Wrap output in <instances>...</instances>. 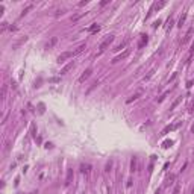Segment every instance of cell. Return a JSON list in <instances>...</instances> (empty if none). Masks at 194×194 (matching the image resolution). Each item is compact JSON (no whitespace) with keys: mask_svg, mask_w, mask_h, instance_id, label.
I'll list each match as a JSON object with an SVG mask.
<instances>
[{"mask_svg":"<svg viewBox=\"0 0 194 194\" xmlns=\"http://www.w3.org/2000/svg\"><path fill=\"white\" fill-rule=\"evenodd\" d=\"M112 41H114V35H109V36H106L105 40H103V43L99 46V49H100V52H105L111 44H112Z\"/></svg>","mask_w":194,"mask_h":194,"instance_id":"1","label":"cell"},{"mask_svg":"<svg viewBox=\"0 0 194 194\" xmlns=\"http://www.w3.org/2000/svg\"><path fill=\"white\" fill-rule=\"evenodd\" d=\"M74 56V52L71 53V52H64V53H61L59 56H58V62H59V64H62V62H65L67 59H70V58H73Z\"/></svg>","mask_w":194,"mask_h":194,"instance_id":"2","label":"cell"},{"mask_svg":"<svg viewBox=\"0 0 194 194\" xmlns=\"http://www.w3.org/2000/svg\"><path fill=\"white\" fill-rule=\"evenodd\" d=\"M193 33H194V27H190L188 30H187V33H185V36H184V40L181 41V46H185L188 41H190V38L193 36Z\"/></svg>","mask_w":194,"mask_h":194,"instance_id":"3","label":"cell"},{"mask_svg":"<svg viewBox=\"0 0 194 194\" xmlns=\"http://www.w3.org/2000/svg\"><path fill=\"white\" fill-rule=\"evenodd\" d=\"M91 73H93V68H87V70L84 71V74H82V76L79 77V84H84V82H85V81L88 79V77L91 76Z\"/></svg>","mask_w":194,"mask_h":194,"instance_id":"4","label":"cell"},{"mask_svg":"<svg viewBox=\"0 0 194 194\" xmlns=\"http://www.w3.org/2000/svg\"><path fill=\"white\" fill-rule=\"evenodd\" d=\"M127 55H129V50H126V52H123V53H120L118 56H115L114 59H112V64H115V62H118V61H121V59H124V58H127Z\"/></svg>","mask_w":194,"mask_h":194,"instance_id":"5","label":"cell"},{"mask_svg":"<svg viewBox=\"0 0 194 194\" xmlns=\"http://www.w3.org/2000/svg\"><path fill=\"white\" fill-rule=\"evenodd\" d=\"M179 124H181V123L178 121V123H174V124H170V126H167V127H165V129L162 130V133L165 135V133H168V132H171V130H174V129H176V127H179Z\"/></svg>","mask_w":194,"mask_h":194,"instance_id":"6","label":"cell"},{"mask_svg":"<svg viewBox=\"0 0 194 194\" xmlns=\"http://www.w3.org/2000/svg\"><path fill=\"white\" fill-rule=\"evenodd\" d=\"M73 176H74V174H73V170L70 168V170L67 171V178H65V185H70V184H71V181H73Z\"/></svg>","mask_w":194,"mask_h":194,"instance_id":"7","label":"cell"},{"mask_svg":"<svg viewBox=\"0 0 194 194\" xmlns=\"http://www.w3.org/2000/svg\"><path fill=\"white\" fill-rule=\"evenodd\" d=\"M137 168H138V159L137 158H132V161H130V171L132 173L137 171Z\"/></svg>","mask_w":194,"mask_h":194,"instance_id":"8","label":"cell"},{"mask_svg":"<svg viewBox=\"0 0 194 194\" xmlns=\"http://www.w3.org/2000/svg\"><path fill=\"white\" fill-rule=\"evenodd\" d=\"M81 171H82L84 174H88V173L91 171V165H90V164H81Z\"/></svg>","mask_w":194,"mask_h":194,"instance_id":"9","label":"cell"},{"mask_svg":"<svg viewBox=\"0 0 194 194\" xmlns=\"http://www.w3.org/2000/svg\"><path fill=\"white\" fill-rule=\"evenodd\" d=\"M147 41H149V38H147V35H141V41L138 43V49H143L146 44H147Z\"/></svg>","mask_w":194,"mask_h":194,"instance_id":"10","label":"cell"},{"mask_svg":"<svg viewBox=\"0 0 194 194\" xmlns=\"http://www.w3.org/2000/svg\"><path fill=\"white\" fill-rule=\"evenodd\" d=\"M71 68H73V62H68L67 65H64V67L61 68V74H65V73H68Z\"/></svg>","mask_w":194,"mask_h":194,"instance_id":"11","label":"cell"},{"mask_svg":"<svg viewBox=\"0 0 194 194\" xmlns=\"http://www.w3.org/2000/svg\"><path fill=\"white\" fill-rule=\"evenodd\" d=\"M141 94H143V91H141V90H140V91H137V93H135V94H133V96L130 97V99L127 100V103H132L133 100H137V99H140V97H141Z\"/></svg>","mask_w":194,"mask_h":194,"instance_id":"12","label":"cell"},{"mask_svg":"<svg viewBox=\"0 0 194 194\" xmlns=\"http://www.w3.org/2000/svg\"><path fill=\"white\" fill-rule=\"evenodd\" d=\"M99 30H100V26L96 24V23H93V24L88 27V32H91V33H96V32H99Z\"/></svg>","mask_w":194,"mask_h":194,"instance_id":"13","label":"cell"},{"mask_svg":"<svg viewBox=\"0 0 194 194\" xmlns=\"http://www.w3.org/2000/svg\"><path fill=\"white\" fill-rule=\"evenodd\" d=\"M164 6H165V2H159V3H155V5H153V8L150 9V14H152V12H153L155 9H156V11H159V9H161V8H164Z\"/></svg>","mask_w":194,"mask_h":194,"instance_id":"14","label":"cell"},{"mask_svg":"<svg viewBox=\"0 0 194 194\" xmlns=\"http://www.w3.org/2000/svg\"><path fill=\"white\" fill-rule=\"evenodd\" d=\"M174 179H176V174H170V176H168V179H167V187L168 185H173V182H174Z\"/></svg>","mask_w":194,"mask_h":194,"instance_id":"15","label":"cell"},{"mask_svg":"<svg viewBox=\"0 0 194 194\" xmlns=\"http://www.w3.org/2000/svg\"><path fill=\"white\" fill-rule=\"evenodd\" d=\"M185 20H187V12H184V14H182V17H181V20H179V24H178V26H179V27H182V26H184V23H185Z\"/></svg>","mask_w":194,"mask_h":194,"instance_id":"16","label":"cell"},{"mask_svg":"<svg viewBox=\"0 0 194 194\" xmlns=\"http://www.w3.org/2000/svg\"><path fill=\"white\" fill-rule=\"evenodd\" d=\"M181 102H182V97H178V99L173 102V105H171V109H174V108H176V106H178V105L181 103Z\"/></svg>","mask_w":194,"mask_h":194,"instance_id":"17","label":"cell"},{"mask_svg":"<svg viewBox=\"0 0 194 194\" xmlns=\"http://www.w3.org/2000/svg\"><path fill=\"white\" fill-rule=\"evenodd\" d=\"M126 44H127V40H124V41H123L121 44H118V46H117V47H115L114 50H121L123 47H126Z\"/></svg>","mask_w":194,"mask_h":194,"instance_id":"18","label":"cell"},{"mask_svg":"<svg viewBox=\"0 0 194 194\" xmlns=\"http://www.w3.org/2000/svg\"><path fill=\"white\" fill-rule=\"evenodd\" d=\"M171 144H173V141H171V140H167V141H164V143H162V147H164V149H168Z\"/></svg>","mask_w":194,"mask_h":194,"instance_id":"19","label":"cell"},{"mask_svg":"<svg viewBox=\"0 0 194 194\" xmlns=\"http://www.w3.org/2000/svg\"><path fill=\"white\" fill-rule=\"evenodd\" d=\"M85 50V44H82V46H79L76 49V52H74V55H77V53H81V52H84Z\"/></svg>","mask_w":194,"mask_h":194,"instance_id":"20","label":"cell"},{"mask_svg":"<svg viewBox=\"0 0 194 194\" xmlns=\"http://www.w3.org/2000/svg\"><path fill=\"white\" fill-rule=\"evenodd\" d=\"M173 24H174V21H173V20H171V18H170V20H168V21H167V26H165V29H167V30H170V29H171V26H173Z\"/></svg>","mask_w":194,"mask_h":194,"instance_id":"21","label":"cell"},{"mask_svg":"<svg viewBox=\"0 0 194 194\" xmlns=\"http://www.w3.org/2000/svg\"><path fill=\"white\" fill-rule=\"evenodd\" d=\"M30 9H32V5H30V6H27L26 9H23V12H21V17H23V15H26V14H27V11H30Z\"/></svg>","mask_w":194,"mask_h":194,"instance_id":"22","label":"cell"},{"mask_svg":"<svg viewBox=\"0 0 194 194\" xmlns=\"http://www.w3.org/2000/svg\"><path fill=\"white\" fill-rule=\"evenodd\" d=\"M179 191H181V187L176 185V187H174V190H173V194H179Z\"/></svg>","mask_w":194,"mask_h":194,"instance_id":"23","label":"cell"},{"mask_svg":"<svg viewBox=\"0 0 194 194\" xmlns=\"http://www.w3.org/2000/svg\"><path fill=\"white\" fill-rule=\"evenodd\" d=\"M55 44H56V38H53V40H52V41H50V43L47 44V47L50 49V47H52V46H55Z\"/></svg>","mask_w":194,"mask_h":194,"instance_id":"24","label":"cell"},{"mask_svg":"<svg viewBox=\"0 0 194 194\" xmlns=\"http://www.w3.org/2000/svg\"><path fill=\"white\" fill-rule=\"evenodd\" d=\"M111 167H112V162H108V164H106V171H109Z\"/></svg>","mask_w":194,"mask_h":194,"instance_id":"25","label":"cell"},{"mask_svg":"<svg viewBox=\"0 0 194 194\" xmlns=\"http://www.w3.org/2000/svg\"><path fill=\"white\" fill-rule=\"evenodd\" d=\"M165 97H167V94H162V96H161V97H159V99H158V102H162V100H164V99H165Z\"/></svg>","mask_w":194,"mask_h":194,"instance_id":"26","label":"cell"},{"mask_svg":"<svg viewBox=\"0 0 194 194\" xmlns=\"http://www.w3.org/2000/svg\"><path fill=\"white\" fill-rule=\"evenodd\" d=\"M5 94H6V87L2 88V97H5Z\"/></svg>","mask_w":194,"mask_h":194,"instance_id":"27","label":"cell"},{"mask_svg":"<svg viewBox=\"0 0 194 194\" xmlns=\"http://www.w3.org/2000/svg\"><path fill=\"white\" fill-rule=\"evenodd\" d=\"M6 27H8V23H3V24H2V32H3Z\"/></svg>","mask_w":194,"mask_h":194,"instance_id":"28","label":"cell"},{"mask_svg":"<svg viewBox=\"0 0 194 194\" xmlns=\"http://www.w3.org/2000/svg\"><path fill=\"white\" fill-rule=\"evenodd\" d=\"M193 111H194V102L190 105V112H193Z\"/></svg>","mask_w":194,"mask_h":194,"instance_id":"29","label":"cell"},{"mask_svg":"<svg viewBox=\"0 0 194 194\" xmlns=\"http://www.w3.org/2000/svg\"><path fill=\"white\" fill-rule=\"evenodd\" d=\"M108 2H109V0H103V2L100 3V6H105V5H108Z\"/></svg>","mask_w":194,"mask_h":194,"instance_id":"30","label":"cell"},{"mask_svg":"<svg viewBox=\"0 0 194 194\" xmlns=\"http://www.w3.org/2000/svg\"><path fill=\"white\" fill-rule=\"evenodd\" d=\"M159 24H161V21H159V20H158V21H155V24H153V27H158Z\"/></svg>","mask_w":194,"mask_h":194,"instance_id":"31","label":"cell"},{"mask_svg":"<svg viewBox=\"0 0 194 194\" xmlns=\"http://www.w3.org/2000/svg\"><path fill=\"white\" fill-rule=\"evenodd\" d=\"M191 132H193V133H194V124H193V127H191Z\"/></svg>","mask_w":194,"mask_h":194,"instance_id":"32","label":"cell"},{"mask_svg":"<svg viewBox=\"0 0 194 194\" xmlns=\"http://www.w3.org/2000/svg\"><path fill=\"white\" fill-rule=\"evenodd\" d=\"M191 194H194V187H193V190H191Z\"/></svg>","mask_w":194,"mask_h":194,"instance_id":"33","label":"cell"},{"mask_svg":"<svg viewBox=\"0 0 194 194\" xmlns=\"http://www.w3.org/2000/svg\"><path fill=\"white\" fill-rule=\"evenodd\" d=\"M30 194H35V193H30Z\"/></svg>","mask_w":194,"mask_h":194,"instance_id":"34","label":"cell"}]
</instances>
